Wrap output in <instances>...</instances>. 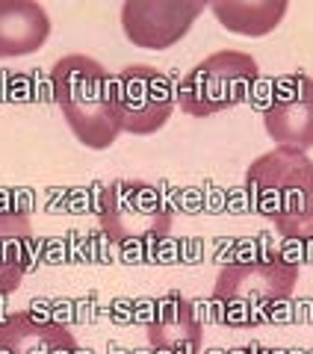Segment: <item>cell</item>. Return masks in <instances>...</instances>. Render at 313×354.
Returning a JSON list of instances; mask_svg holds the SVG:
<instances>
[{
    "label": "cell",
    "instance_id": "obj_1",
    "mask_svg": "<svg viewBox=\"0 0 313 354\" xmlns=\"http://www.w3.org/2000/svg\"><path fill=\"white\" fill-rule=\"evenodd\" d=\"M254 213L284 239L313 242V160L293 148H272L245 169Z\"/></svg>",
    "mask_w": 313,
    "mask_h": 354
},
{
    "label": "cell",
    "instance_id": "obj_2",
    "mask_svg": "<svg viewBox=\"0 0 313 354\" xmlns=\"http://www.w3.org/2000/svg\"><path fill=\"white\" fill-rule=\"evenodd\" d=\"M51 101L89 151H107L121 136L113 106V74L86 53H71L51 68Z\"/></svg>",
    "mask_w": 313,
    "mask_h": 354
},
{
    "label": "cell",
    "instance_id": "obj_3",
    "mask_svg": "<svg viewBox=\"0 0 313 354\" xmlns=\"http://www.w3.org/2000/svg\"><path fill=\"white\" fill-rule=\"evenodd\" d=\"M298 286V263L284 254H266L257 260L228 263L219 272L210 307L219 325L257 328L269 322L275 307L293 298Z\"/></svg>",
    "mask_w": 313,
    "mask_h": 354
},
{
    "label": "cell",
    "instance_id": "obj_4",
    "mask_svg": "<svg viewBox=\"0 0 313 354\" xmlns=\"http://www.w3.org/2000/svg\"><path fill=\"white\" fill-rule=\"evenodd\" d=\"M260 65L245 50H216L195 62L175 88V104L193 118H207L245 104Z\"/></svg>",
    "mask_w": 313,
    "mask_h": 354
},
{
    "label": "cell",
    "instance_id": "obj_5",
    "mask_svg": "<svg viewBox=\"0 0 313 354\" xmlns=\"http://www.w3.org/2000/svg\"><path fill=\"white\" fill-rule=\"evenodd\" d=\"M98 218L107 239L125 251L163 242L172 230V209L160 189L127 177H118L100 192Z\"/></svg>",
    "mask_w": 313,
    "mask_h": 354
},
{
    "label": "cell",
    "instance_id": "obj_6",
    "mask_svg": "<svg viewBox=\"0 0 313 354\" xmlns=\"http://www.w3.org/2000/svg\"><path fill=\"white\" fill-rule=\"evenodd\" d=\"M113 106L121 133L151 136L163 130L175 109V83L172 77L145 62L125 65L113 74Z\"/></svg>",
    "mask_w": 313,
    "mask_h": 354
},
{
    "label": "cell",
    "instance_id": "obj_7",
    "mask_svg": "<svg viewBox=\"0 0 313 354\" xmlns=\"http://www.w3.org/2000/svg\"><path fill=\"white\" fill-rule=\"evenodd\" d=\"M204 9V0H125L121 32L133 48L169 50L193 30Z\"/></svg>",
    "mask_w": 313,
    "mask_h": 354
},
{
    "label": "cell",
    "instance_id": "obj_8",
    "mask_svg": "<svg viewBox=\"0 0 313 354\" xmlns=\"http://www.w3.org/2000/svg\"><path fill=\"white\" fill-rule=\"evenodd\" d=\"M263 127L275 148L307 153L313 148V77L307 71L281 74L263 106Z\"/></svg>",
    "mask_w": 313,
    "mask_h": 354
},
{
    "label": "cell",
    "instance_id": "obj_9",
    "mask_svg": "<svg viewBox=\"0 0 313 354\" xmlns=\"http://www.w3.org/2000/svg\"><path fill=\"white\" fill-rule=\"evenodd\" d=\"M148 346L163 354H198L204 346V325L193 301L181 292H166L148 319Z\"/></svg>",
    "mask_w": 313,
    "mask_h": 354
},
{
    "label": "cell",
    "instance_id": "obj_10",
    "mask_svg": "<svg viewBox=\"0 0 313 354\" xmlns=\"http://www.w3.org/2000/svg\"><path fill=\"white\" fill-rule=\"evenodd\" d=\"M0 354H80L74 334L30 310L0 319Z\"/></svg>",
    "mask_w": 313,
    "mask_h": 354
},
{
    "label": "cell",
    "instance_id": "obj_11",
    "mask_svg": "<svg viewBox=\"0 0 313 354\" xmlns=\"http://www.w3.org/2000/svg\"><path fill=\"white\" fill-rule=\"evenodd\" d=\"M51 36V15L36 0H0V59L30 57Z\"/></svg>",
    "mask_w": 313,
    "mask_h": 354
},
{
    "label": "cell",
    "instance_id": "obj_12",
    "mask_svg": "<svg viewBox=\"0 0 313 354\" xmlns=\"http://www.w3.org/2000/svg\"><path fill=\"white\" fill-rule=\"evenodd\" d=\"M39 257L33 221L24 213L0 209V295H12Z\"/></svg>",
    "mask_w": 313,
    "mask_h": 354
},
{
    "label": "cell",
    "instance_id": "obj_13",
    "mask_svg": "<svg viewBox=\"0 0 313 354\" xmlns=\"http://www.w3.org/2000/svg\"><path fill=\"white\" fill-rule=\"evenodd\" d=\"M207 9L228 32L257 39L278 30L289 3L287 0H216V3H207Z\"/></svg>",
    "mask_w": 313,
    "mask_h": 354
},
{
    "label": "cell",
    "instance_id": "obj_14",
    "mask_svg": "<svg viewBox=\"0 0 313 354\" xmlns=\"http://www.w3.org/2000/svg\"><path fill=\"white\" fill-rule=\"evenodd\" d=\"M228 354H251V348H233V351H228Z\"/></svg>",
    "mask_w": 313,
    "mask_h": 354
}]
</instances>
